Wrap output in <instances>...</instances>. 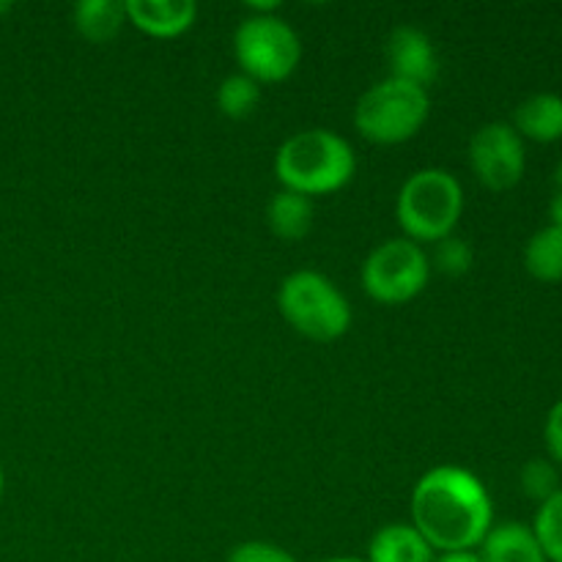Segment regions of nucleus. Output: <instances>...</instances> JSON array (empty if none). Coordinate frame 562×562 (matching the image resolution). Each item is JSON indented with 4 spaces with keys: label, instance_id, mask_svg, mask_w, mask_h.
I'll use <instances>...</instances> for the list:
<instances>
[{
    "label": "nucleus",
    "instance_id": "bb28decb",
    "mask_svg": "<svg viewBox=\"0 0 562 562\" xmlns=\"http://www.w3.org/2000/svg\"><path fill=\"white\" fill-rule=\"evenodd\" d=\"M3 488H5V472H3V464H0V499H3Z\"/></svg>",
    "mask_w": 562,
    "mask_h": 562
},
{
    "label": "nucleus",
    "instance_id": "f03ea898",
    "mask_svg": "<svg viewBox=\"0 0 562 562\" xmlns=\"http://www.w3.org/2000/svg\"><path fill=\"white\" fill-rule=\"evenodd\" d=\"M357 173L351 143L333 130L294 132L274 154V176L283 190L305 198H324L340 192Z\"/></svg>",
    "mask_w": 562,
    "mask_h": 562
},
{
    "label": "nucleus",
    "instance_id": "f3484780",
    "mask_svg": "<svg viewBox=\"0 0 562 562\" xmlns=\"http://www.w3.org/2000/svg\"><path fill=\"white\" fill-rule=\"evenodd\" d=\"M261 102V86H258L252 77L234 71V75L225 77L217 88V108L225 119L241 121L256 110V104Z\"/></svg>",
    "mask_w": 562,
    "mask_h": 562
},
{
    "label": "nucleus",
    "instance_id": "0eeeda50",
    "mask_svg": "<svg viewBox=\"0 0 562 562\" xmlns=\"http://www.w3.org/2000/svg\"><path fill=\"white\" fill-rule=\"evenodd\" d=\"M431 280V261L426 247L406 236L382 241L368 252L360 269L362 291L379 305H406L426 291Z\"/></svg>",
    "mask_w": 562,
    "mask_h": 562
},
{
    "label": "nucleus",
    "instance_id": "7ed1b4c3",
    "mask_svg": "<svg viewBox=\"0 0 562 562\" xmlns=\"http://www.w3.org/2000/svg\"><path fill=\"white\" fill-rule=\"evenodd\" d=\"M461 214H464V187L445 168L415 170L401 184L395 198V220L401 231L406 239L420 247L453 236Z\"/></svg>",
    "mask_w": 562,
    "mask_h": 562
},
{
    "label": "nucleus",
    "instance_id": "423d86ee",
    "mask_svg": "<svg viewBox=\"0 0 562 562\" xmlns=\"http://www.w3.org/2000/svg\"><path fill=\"white\" fill-rule=\"evenodd\" d=\"M234 55L241 75L252 77L258 86L283 82L300 66L302 38L283 16L250 14L236 27Z\"/></svg>",
    "mask_w": 562,
    "mask_h": 562
},
{
    "label": "nucleus",
    "instance_id": "cd10ccee",
    "mask_svg": "<svg viewBox=\"0 0 562 562\" xmlns=\"http://www.w3.org/2000/svg\"><path fill=\"white\" fill-rule=\"evenodd\" d=\"M11 9H14V5H11V3H5V0H0V16H3V14H9Z\"/></svg>",
    "mask_w": 562,
    "mask_h": 562
},
{
    "label": "nucleus",
    "instance_id": "a211bd4d",
    "mask_svg": "<svg viewBox=\"0 0 562 562\" xmlns=\"http://www.w3.org/2000/svg\"><path fill=\"white\" fill-rule=\"evenodd\" d=\"M530 527L541 543L547 562H562V488L547 503L538 505L536 521Z\"/></svg>",
    "mask_w": 562,
    "mask_h": 562
},
{
    "label": "nucleus",
    "instance_id": "b1692460",
    "mask_svg": "<svg viewBox=\"0 0 562 562\" xmlns=\"http://www.w3.org/2000/svg\"><path fill=\"white\" fill-rule=\"evenodd\" d=\"M549 220H552L549 225H554V228L562 231V192H554L552 203H549Z\"/></svg>",
    "mask_w": 562,
    "mask_h": 562
},
{
    "label": "nucleus",
    "instance_id": "393cba45",
    "mask_svg": "<svg viewBox=\"0 0 562 562\" xmlns=\"http://www.w3.org/2000/svg\"><path fill=\"white\" fill-rule=\"evenodd\" d=\"M554 192H562V159L558 168H554Z\"/></svg>",
    "mask_w": 562,
    "mask_h": 562
},
{
    "label": "nucleus",
    "instance_id": "aec40b11",
    "mask_svg": "<svg viewBox=\"0 0 562 562\" xmlns=\"http://www.w3.org/2000/svg\"><path fill=\"white\" fill-rule=\"evenodd\" d=\"M428 261H431V269H437L445 278H461L475 263V252H472L470 241L453 234L434 245V252L428 256Z\"/></svg>",
    "mask_w": 562,
    "mask_h": 562
},
{
    "label": "nucleus",
    "instance_id": "5701e85b",
    "mask_svg": "<svg viewBox=\"0 0 562 562\" xmlns=\"http://www.w3.org/2000/svg\"><path fill=\"white\" fill-rule=\"evenodd\" d=\"M434 562H483V558L477 552H445L437 554Z\"/></svg>",
    "mask_w": 562,
    "mask_h": 562
},
{
    "label": "nucleus",
    "instance_id": "4be33fe9",
    "mask_svg": "<svg viewBox=\"0 0 562 562\" xmlns=\"http://www.w3.org/2000/svg\"><path fill=\"white\" fill-rule=\"evenodd\" d=\"M543 442H547L549 461L554 467H562V398L549 409L547 423H543Z\"/></svg>",
    "mask_w": 562,
    "mask_h": 562
},
{
    "label": "nucleus",
    "instance_id": "2eb2a0df",
    "mask_svg": "<svg viewBox=\"0 0 562 562\" xmlns=\"http://www.w3.org/2000/svg\"><path fill=\"white\" fill-rule=\"evenodd\" d=\"M71 22L86 42L108 44L126 25V11L119 0H80L71 11Z\"/></svg>",
    "mask_w": 562,
    "mask_h": 562
},
{
    "label": "nucleus",
    "instance_id": "6ab92c4d",
    "mask_svg": "<svg viewBox=\"0 0 562 562\" xmlns=\"http://www.w3.org/2000/svg\"><path fill=\"white\" fill-rule=\"evenodd\" d=\"M519 486L527 499L543 505L560 492V470L549 459H530L521 467Z\"/></svg>",
    "mask_w": 562,
    "mask_h": 562
},
{
    "label": "nucleus",
    "instance_id": "f8f14e48",
    "mask_svg": "<svg viewBox=\"0 0 562 562\" xmlns=\"http://www.w3.org/2000/svg\"><path fill=\"white\" fill-rule=\"evenodd\" d=\"M514 126L521 140L558 143L562 140V97L558 93H532L516 108Z\"/></svg>",
    "mask_w": 562,
    "mask_h": 562
},
{
    "label": "nucleus",
    "instance_id": "dca6fc26",
    "mask_svg": "<svg viewBox=\"0 0 562 562\" xmlns=\"http://www.w3.org/2000/svg\"><path fill=\"white\" fill-rule=\"evenodd\" d=\"M525 269L538 283L562 280V231L554 225L536 231L525 245Z\"/></svg>",
    "mask_w": 562,
    "mask_h": 562
},
{
    "label": "nucleus",
    "instance_id": "412c9836",
    "mask_svg": "<svg viewBox=\"0 0 562 562\" xmlns=\"http://www.w3.org/2000/svg\"><path fill=\"white\" fill-rule=\"evenodd\" d=\"M225 562H300L289 549L269 541H245L231 549Z\"/></svg>",
    "mask_w": 562,
    "mask_h": 562
},
{
    "label": "nucleus",
    "instance_id": "a878e982",
    "mask_svg": "<svg viewBox=\"0 0 562 562\" xmlns=\"http://www.w3.org/2000/svg\"><path fill=\"white\" fill-rule=\"evenodd\" d=\"M318 562H368L366 558H327V560H318Z\"/></svg>",
    "mask_w": 562,
    "mask_h": 562
},
{
    "label": "nucleus",
    "instance_id": "1a4fd4ad",
    "mask_svg": "<svg viewBox=\"0 0 562 562\" xmlns=\"http://www.w3.org/2000/svg\"><path fill=\"white\" fill-rule=\"evenodd\" d=\"M384 58H387L390 75L395 80L415 82V86L428 88L439 75V58L434 42L412 25H398L387 36L384 44Z\"/></svg>",
    "mask_w": 562,
    "mask_h": 562
},
{
    "label": "nucleus",
    "instance_id": "9b49d317",
    "mask_svg": "<svg viewBox=\"0 0 562 562\" xmlns=\"http://www.w3.org/2000/svg\"><path fill=\"white\" fill-rule=\"evenodd\" d=\"M477 554L483 562H547L532 527L521 521L494 525L483 538Z\"/></svg>",
    "mask_w": 562,
    "mask_h": 562
},
{
    "label": "nucleus",
    "instance_id": "6e6552de",
    "mask_svg": "<svg viewBox=\"0 0 562 562\" xmlns=\"http://www.w3.org/2000/svg\"><path fill=\"white\" fill-rule=\"evenodd\" d=\"M470 168L486 190H514L527 170L525 140L505 121L483 124L470 140Z\"/></svg>",
    "mask_w": 562,
    "mask_h": 562
},
{
    "label": "nucleus",
    "instance_id": "ddd939ff",
    "mask_svg": "<svg viewBox=\"0 0 562 562\" xmlns=\"http://www.w3.org/2000/svg\"><path fill=\"white\" fill-rule=\"evenodd\" d=\"M368 562H434L437 552L412 525L395 521L373 532L368 543Z\"/></svg>",
    "mask_w": 562,
    "mask_h": 562
},
{
    "label": "nucleus",
    "instance_id": "f257e3e1",
    "mask_svg": "<svg viewBox=\"0 0 562 562\" xmlns=\"http://www.w3.org/2000/svg\"><path fill=\"white\" fill-rule=\"evenodd\" d=\"M412 527L437 554L477 552L494 527L488 488L464 467H434L412 488Z\"/></svg>",
    "mask_w": 562,
    "mask_h": 562
},
{
    "label": "nucleus",
    "instance_id": "20e7f679",
    "mask_svg": "<svg viewBox=\"0 0 562 562\" xmlns=\"http://www.w3.org/2000/svg\"><path fill=\"white\" fill-rule=\"evenodd\" d=\"M280 316L316 344H333L351 329V305L344 291L322 272L296 269L278 289Z\"/></svg>",
    "mask_w": 562,
    "mask_h": 562
},
{
    "label": "nucleus",
    "instance_id": "4468645a",
    "mask_svg": "<svg viewBox=\"0 0 562 562\" xmlns=\"http://www.w3.org/2000/svg\"><path fill=\"white\" fill-rule=\"evenodd\" d=\"M313 220H316L313 201L296 192H274L267 206V225L280 241H302L311 234Z\"/></svg>",
    "mask_w": 562,
    "mask_h": 562
},
{
    "label": "nucleus",
    "instance_id": "39448f33",
    "mask_svg": "<svg viewBox=\"0 0 562 562\" xmlns=\"http://www.w3.org/2000/svg\"><path fill=\"white\" fill-rule=\"evenodd\" d=\"M428 115H431L428 88L384 77L357 99L355 130L376 146H401L426 126Z\"/></svg>",
    "mask_w": 562,
    "mask_h": 562
},
{
    "label": "nucleus",
    "instance_id": "9d476101",
    "mask_svg": "<svg viewBox=\"0 0 562 562\" xmlns=\"http://www.w3.org/2000/svg\"><path fill=\"white\" fill-rule=\"evenodd\" d=\"M126 22L148 38H179L195 25L198 5L190 0H124Z\"/></svg>",
    "mask_w": 562,
    "mask_h": 562
}]
</instances>
